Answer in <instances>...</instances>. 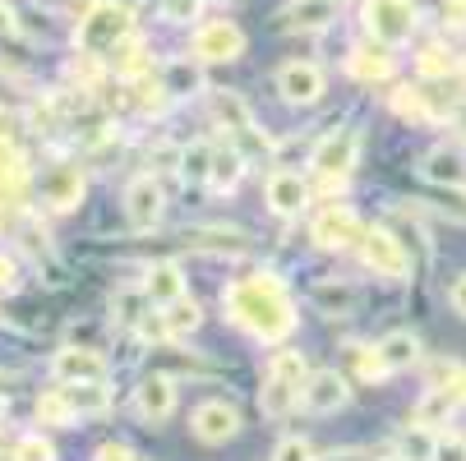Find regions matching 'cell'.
<instances>
[{"instance_id": "27", "label": "cell", "mask_w": 466, "mask_h": 461, "mask_svg": "<svg viewBox=\"0 0 466 461\" xmlns=\"http://www.w3.org/2000/svg\"><path fill=\"white\" fill-rule=\"evenodd\" d=\"M309 300H314L323 314H351L356 286H347V282H319V286L309 291Z\"/></svg>"}, {"instance_id": "23", "label": "cell", "mask_w": 466, "mask_h": 461, "mask_svg": "<svg viewBox=\"0 0 466 461\" xmlns=\"http://www.w3.org/2000/svg\"><path fill=\"white\" fill-rule=\"evenodd\" d=\"M162 318H167V333H171V342H176V337H189V333H198V323H204V309H198V300L180 296V300L162 305Z\"/></svg>"}, {"instance_id": "43", "label": "cell", "mask_w": 466, "mask_h": 461, "mask_svg": "<svg viewBox=\"0 0 466 461\" xmlns=\"http://www.w3.org/2000/svg\"><path fill=\"white\" fill-rule=\"evenodd\" d=\"M273 461H314V447L305 438H282L278 452H273Z\"/></svg>"}, {"instance_id": "24", "label": "cell", "mask_w": 466, "mask_h": 461, "mask_svg": "<svg viewBox=\"0 0 466 461\" xmlns=\"http://www.w3.org/2000/svg\"><path fill=\"white\" fill-rule=\"evenodd\" d=\"M240 175H245V153L218 148V153H213V175H208V185H213L218 194H227V189L240 185Z\"/></svg>"}, {"instance_id": "49", "label": "cell", "mask_w": 466, "mask_h": 461, "mask_svg": "<svg viewBox=\"0 0 466 461\" xmlns=\"http://www.w3.org/2000/svg\"><path fill=\"white\" fill-rule=\"evenodd\" d=\"M314 461H365L360 447H338V452H328V456H314Z\"/></svg>"}, {"instance_id": "51", "label": "cell", "mask_w": 466, "mask_h": 461, "mask_svg": "<svg viewBox=\"0 0 466 461\" xmlns=\"http://www.w3.org/2000/svg\"><path fill=\"white\" fill-rule=\"evenodd\" d=\"M379 461H411V456H402V452H392V456H379Z\"/></svg>"}, {"instance_id": "8", "label": "cell", "mask_w": 466, "mask_h": 461, "mask_svg": "<svg viewBox=\"0 0 466 461\" xmlns=\"http://www.w3.org/2000/svg\"><path fill=\"white\" fill-rule=\"evenodd\" d=\"M162 208H167V194L153 175H135L125 185V217L135 231H153L162 222Z\"/></svg>"}, {"instance_id": "44", "label": "cell", "mask_w": 466, "mask_h": 461, "mask_svg": "<svg viewBox=\"0 0 466 461\" xmlns=\"http://www.w3.org/2000/svg\"><path fill=\"white\" fill-rule=\"evenodd\" d=\"M0 291H19V263L15 258H5V254H0Z\"/></svg>"}, {"instance_id": "40", "label": "cell", "mask_w": 466, "mask_h": 461, "mask_svg": "<svg viewBox=\"0 0 466 461\" xmlns=\"http://www.w3.org/2000/svg\"><path fill=\"white\" fill-rule=\"evenodd\" d=\"M430 461H466V438L439 434V438L430 443Z\"/></svg>"}, {"instance_id": "47", "label": "cell", "mask_w": 466, "mask_h": 461, "mask_svg": "<svg viewBox=\"0 0 466 461\" xmlns=\"http://www.w3.org/2000/svg\"><path fill=\"white\" fill-rule=\"evenodd\" d=\"M448 296H452V309H457V314L466 318V273H461V277L452 282V291H448Z\"/></svg>"}, {"instance_id": "26", "label": "cell", "mask_w": 466, "mask_h": 461, "mask_svg": "<svg viewBox=\"0 0 466 461\" xmlns=\"http://www.w3.org/2000/svg\"><path fill=\"white\" fill-rule=\"evenodd\" d=\"M430 387H443L457 406H466V365L461 360H439L430 369Z\"/></svg>"}, {"instance_id": "2", "label": "cell", "mask_w": 466, "mask_h": 461, "mask_svg": "<svg viewBox=\"0 0 466 461\" xmlns=\"http://www.w3.org/2000/svg\"><path fill=\"white\" fill-rule=\"evenodd\" d=\"M129 28H135V10H129L125 0H93V5L79 15L75 46L84 55H106L129 37Z\"/></svg>"}, {"instance_id": "35", "label": "cell", "mask_w": 466, "mask_h": 461, "mask_svg": "<svg viewBox=\"0 0 466 461\" xmlns=\"http://www.w3.org/2000/svg\"><path fill=\"white\" fill-rule=\"evenodd\" d=\"M356 374H360L365 383H383L392 369H388V360H383L379 346H360V351H356Z\"/></svg>"}, {"instance_id": "9", "label": "cell", "mask_w": 466, "mask_h": 461, "mask_svg": "<svg viewBox=\"0 0 466 461\" xmlns=\"http://www.w3.org/2000/svg\"><path fill=\"white\" fill-rule=\"evenodd\" d=\"M189 434L198 443H208V447H222L240 434V411L231 402H204V406H194L189 416Z\"/></svg>"}, {"instance_id": "21", "label": "cell", "mask_w": 466, "mask_h": 461, "mask_svg": "<svg viewBox=\"0 0 466 461\" xmlns=\"http://www.w3.org/2000/svg\"><path fill=\"white\" fill-rule=\"evenodd\" d=\"M60 392H65V402L75 406L79 420H84V416H106V411H111V392H106L102 383H65Z\"/></svg>"}, {"instance_id": "5", "label": "cell", "mask_w": 466, "mask_h": 461, "mask_svg": "<svg viewBox=\"0 0 466 461\" xmlns=\"http://www.w3.org/2000/svg\"><path fill=\"white\" fill-rule=\"evenodd\" d=\"M356 162H360V129H332V135H323L309 153V166L323 180H347Z\"/></svg>"}, {"instance_id": "19", "label": "cell", "mask_w": 466, "mask_h": 461, "mask_svg": "<svg viewBox=\"0 0 466 461\" xmlns=\"http://www.w3.org/2000/svg\"><path fill=\"white\" fill-rule=\"evenodd\" d=\"M185 296V273L180 263H153L148 277H144V300L148 305H171Z\"/></svg>"}, {"instance_id": "31", "label": "cell", "mask_w": 466, "mask_h": 461, "mask_svg": "<svg viewBox=\"0 0 466 461\" xmlns=\"http://www.w3.org/2000/svg\"><path fill=\"white\" fill-rule=\"evenodd\" d=\"M332 5H338V0H305V5H296L291 10V24L296 28H328V19H332Z\"/></svg>"}, {"instance_id": "7", "label": "cell", "mask_w": 466, "mask_h": 461, "mask_svg": "<svg viewBox=\"0 0 466 461\" xmlns=\"http://www.w3.org/2000/svg\"><path fill=\"white\" fill-rule=\"evenodd\" d=\"M309 236H314L319 249H351V245H360L365 226H360V217H356L347 204H332V208H323V213L314 217Z\"/></svg>"}, {"instance_id": "22", "label": "cell", "mask_w": 466, "mask_h": 461, "mask_svg": "<svg viewBox=\"0 0 466 461\" xmlns=\"http://www.w3.org/2000/svg\"><path fill=\"white\" fill-rule=\"evenodd\" d=\"M379 351H383V360H388V369H392V374H397V369L420 365V337H416V333H407V327L388 333V337L379 342Z\"/></svg>"}, {"instance_id": "42", "label": "cell", "mask_w": 466, "mask_h": 461, "mask_svg": "<svg viewBox=\"0 0 466 461\" xmlns=\"http://www.w3.org/2000/svg\"><path fill=\"white\" fill-rule=\"evenodd\" d=\"M198 5H204V0H162V15L171 24H189V19H198Z\"/></svg>"}, {"instance_id": "50", "label": "cell", "mask_w": 466, "mask_h": 461, "mask_svg": "<svg viewBox=\"0 0 466 461\" xmlns=\"http://www.w3.org/2000/svg\"><path fill=\"white\" fill-rule=\"evenodd\" d=\"M10 416V397H0V420H5Z\"/></svg>"}, {"instance_id": "29", "label": "cell", "mask_w": 466, "mask_h": 461, "mask_svg": "<svg viewBox=\"0 0 466 461\" xmlns=\"http://www.w3.org/2000/svg\"><path fill=\"white\" fill-rule=\"evenodd\" d=\"M452 411H457V402L448 397V392H443V387H430L425 402L416 406V425H420V429H434V425H443Z\"/></svg>"}, {"instance_id": "12", "label": "cell", "mask_w": 466, "mask_h": 461, "mask_svg": "<svg viewBox=\"0 0 466 461\" xmlns=\"http://www.w3.org/2000/svg\"><path fill=\"white\" fill-rule=\"evenodd\" d=\"M278 93L291 106H309V102L323 97V70H319V65H309V60H291V65H282V70H278Z\"/></svg>"}, {"instance_id": "34", "label": "cell", "mask_w": 466, "mask_h": 461, "mask_svg": "<svg viewBox=\"0 0 466 461\" xmlns=\"http://www.w3.org/2000/svg\"><path fill=\"white\" fill-rule=\"evenodd\" d=\"M116 51H120V60H116V70H120V79H139V75L148 70V60H144L148 51H144L139 42H129V37H125V42H120Z\"/></svg>"}, {"instance_id": "16", "label": "cell", "mask_w": 466, "mask_h": 461, "mask_svg": "<svg viewBox=\"0 0 466 461\" xmlns=\"http://www.w3.org/2000/svg\"><path fill=\"white\" fill-rule=\"evenodd\" d=\"M213 115L231 129L236 139H249L254 148H268V139H258V129H254V115H249V106L236 97V93H218L213 97Z\"/></svg>"}, {"instance_id": "20", "label": "cell", "mask_w": 466, "mask_h": 461, "mask_svg": "<svg viewBox=\"0 0 466 461\" xmlns=\"http://www.w3.org/2000/svg\"><path fill=\"white\" fill-rule=\"evenodd\" d=\"M420 175L430 185H452V189H466V157L457 148H434L425 162H420Z\"/></svg>"}, {"instance_id": "3", "label": "cell", "mask_w": 466, "mask_h": 461, "mask_svg": "<svg viewBox=\"0 0 466 461\" xmlns=\"http://www.w3.org/2000/svg\"><path fill=\"white\" fill-rule=\"evenodd\" d=\"M365 28L383 46H402L416 33V0H365Z\"/></svg>"}, {"instance_id": "18", "label": "cell", "mask_w": 466, "mask_h": 461, "mask_svg": "<svg viewBox=\"0 0 466 461\" xmlns=\"http://www.w3.org/2000/svg\"><path fill=\"white\" fill-rule=\"evenodd\" d=\"M347 70H351V79H360V84H388V79H392V55H388L383 42H379V46H356V51L347 55Z\"/></svg>"}, {"instance_id": "17", "label": "cell", "mask_w": 466, "mask_h": 461, "mask_svg": "<svg viewBox=\"0 0 466 461\" xmlns=\"http://www.w3.org/2000/svg\"><path fill=\"white\" fill-rule=\"evenodd\" d=\"M300 387H305V383H296V378L268 374V378H263V392H258V406H263V416H273V420L291 416V411L300 406Z\"/></svg>"}, {"instance_id": "48", "label": "cell", "mask_w": 466, "mask_h": 461, "mask_svg": "<svg viewBox=\"0 0 466 461\" xmlns=\"http://www.w3.org/2000/svg\"><path fill=\"white\" fill-rule=\"evenodd\" d=\"M19 33V19H15V10L10 5H0V37H15Z\"/></svg>"}, {"instance_id": "46", "label": "cell", "mask_w": 466, "mask_h": 461, "mask_svg": "<svg viewBox=\"0 0 466 461\" xmlns=\"http://www.w3.org/2000/svg\"><path fill=\"white\" fill-rule=\"evenodd\" d=\"M443 19L457 24V28H466V0H443Z\"/></svg>"}, {"instance_id": "15", "label": "cell", "mask_w": 466, "mask_h": 461, "mask_svg": "<svg viewBox=\"0 0 466 461\" xmlns=\"http://www.w3.org/2000/svg\"><path fill=\"white\" fill-rule=\"evenodd\" d=\"M42 199H46V208H56V213H70V208L84 199V175H79V166L51 171V175L42 180Z\"/></svg>"}, {"instance_id": "13", "label": "cell", "mask_w": 466, "mask_h": 461, "mask_svg": "<svg viewBox=\"0 0 466 461\" xmlns=\"http://www.w3.org/2000/svg\"><path fill=\"white\" fill-rule=\"evenodd\" d=\"M135 411H139V420L162 425V420L176 411V383H171L167 374H148V378L135 387Z\"/></svg>"}, {"instance_id": "1", "label": "cell", "mask_w": 466, "mask_h": 461, "mask_svg": "<svg viewBox=\"0 0 466 461\" xmlns=\"http://www.w3.org/2000/svg\"><path fill=\"white\" fill-rule=\"evenodd\" d=\"M222 309L236 327H245L258 342H287L296 333V318H300L287 282L273 273H254V277L231 282L222 291Z\"/></svg>"}, {"instance_id": "36", "label": "cell", "mask_w": 466, "mask_h": 461, "mask_svg": "<svg viewBox=\"0 0 466 461\" xmlns=\"http://www.w3.org/2000/svg\"><path fill=\"white\" fill-rule=\"evenodd\" d=\"M452 70H457V55H452V51H443V46L420 51V75H425V79H443V75H452Z\"/></svg>"}, {"instance_id": "39", "label": "cell", "mask_w": 466, "mask_h": 461, "mask_svg": "<svg viewBox=\"0 0 466 461\" xmlns=\"http://www.w3.org/2000/svg\"><path fill=\"white\" fill-rule=\"evenodd\" d=\"M15 461H56V447H51L42 434H28V438H19Z\"/></svg>"}, {"instance_id": "33", "label": "cell", "mask_w": 466, "mask_h": 461, "mask_svg": "<svg viewBox=\"0 0 466 461\" xmlns=\"http://www.w3.org/2000/svg\"><path fill=\"white\" fill-rule=\"evenodd\" d=\"M129 84H135V106H139V111H162V106L171 102V88H167L162 79H157V84H153V79H129Z\"/></svg>"}, {"instance_id": "14", "label": "cell", "mask_w": 466, "mask_h": 461, "mask_svg": "<svg viewBox=\"0 0 466 461\" xmlns=\"http://www.w3.org/2000/svg\"><path fill=\"white\" fill-rule=\"evenodd\" d=\"M305 204H309V185L296 171H273L268 175V208L278 217H300Z\"/></svg>"}, {"instance_id": "52", "label": "cell", "mask_w": 466, "mask_h": 461, "mask_svg": "<svg viewBox=\"0 0 466 461\" xmlns=\"http://www.w3.org/2000/svg\"><path fill=\"white\" fill-rule=\"evenodd\" d=\"M37 5H46V10H56V5H65V0H37Z\"/></svg>"}, {"instance_id": "6", "label": "cell", "mask_w": 466, "mask_h": 461, "mask_svg": "<svg viewBox=\"0 0 466 461\" xmlns=\"http://www.w3.org/2000/svg\"><path fill=\"white\" fill-rule=\"evenodd\" d=\"M347 402H351V387H347V378L338 369H314L305 378V387H300V406L309 416H338Z\"/></svg>"}, {"instance_id": "32", "label": "cell", "mask_w": 466, "mask_h": 461, "mask_svg": "<svg viewBox=\"0 0 466 461\" xmlns=\"http://www.w3.org/2000/svg\"><path fill=\"white\" fill-rule=\"evenodd\" d=\"M162 84L171 88V97H180V93H194V88L204 84V79H198V65H189V60H171Z\"/></svg>"}, {"instance_id": "38", "label": "cell", "mask_w": 466, "mask_h": 461, "mask_svg": "<svg viewBox=\"0 0 466 461\" xmlns=\"http://www.w3.org/2000/svg\"><path fill=\"white\" fill-rule=\"evenodd\" d=\"M392 111L402 115V120H430V106H425V97H420V93H411V88L392 93Z\"/></svg>"}, {"instance_id": "11", "label": "cell", "mask_w": 466, "mask_h": 461, "mask_svg": "<svg viewBox=\"0 0 466 461\" xmlns=\"http://www.w3.org/2000/svg\"><path fill=\"white\" fill-rule=\"evenodd\" d=\"M51 378L56 383H102L106 378V360L88 346H60L51 356Z\"/></svg>"}, {"instance_id": "37", "label": "cell", "mask_w": 466, "mask_h": 461, "mask_svg": "<svg viewBox=\"0 0 466 461\" xmlns=\"http://www.w3.org/2000/svg\"><path fill=\"white\" fill-rule=\"evenodd\" d=\"M268 374H282V378L305 383V378H309V365H305V356H300V351H278V356H273V365H268Z\"/></svg>"}, {"instance_id": "28", "label": "cell", "mask_w": 466, "mask_h": 461, "mask_svg": "<svg viewBox=\"0 0 466 461\" xmlns=\"http://www.w3.org/2000/svg\"><path fill=\"white\" fill-rule=\"evenodd\" d=\"M213 144H189L185 153H180V175L189 180V185H208V175H213Z\"/></svg>"}, {"instance_id": "10", "label": "cell", "mask_w": 466, "mask_h": 461, "mask_svg": "<svg viewBox=\"0 0 466 461\" xmlns=\"http://www.w3.org/2000/svg\"><path fill=\"white\" fill-rule=\"evenodd\" d=\"M245 55V33L227 19L218 24H204L194 33V60H204V65H227V60H240Z\"/></svg>"}, {"instance_id": "25", "label": "cell", "mask_w": 466, "mask_h": 461, "mask_svg": "<svg viewBox=\"0 0 466 461\" xmlns=\"http://www.w3.org/2000/svg\"><path fill=\"white\" fill-rule=\"evenodd\" d=\"M37 420L51 425V429H75V425H79L75 406L65 402V392H60V387H56V392H42V397H37Z\"/></svg>"}, {"instance_id": "45", "label": "cell", "mask_w": 466, "mask_h": 461, "mask_svg": "<svg viewBox=\"0 0 466 461\" xmlns=\"http://www.w3.org/2000/svg\"><path fill=\"white\" fill-rule=\"evenodd\" d=\"M97 461H135V452L125 443H106V447H97Z\"/></svg>"}, {"instance_id": "4", "label": "cell", "mask_w": 466, "mask_h": 461, "mask_svg": "<svg viewBox=\"0 0 466 461\" xmlns=\"http://www.w3.org/2000/svg\"><path fill=\"white\" fill-rule=\"evenodd\" d=\"M360 258H365V268H374V277L402 282V277L411 273L407 240H397L388 226H365V236H360Z\"/></svg>"}, {"instance_id": "41", "label": "cell", "mask_w": 466, "mask_h": 461, "mask_svg": "<svg viewBox=\"0 0 466 461\" xmlns=\"http://www.w3.org/2000/svg\"><path fill=\"white\" fill-rule=\"evenodd\" d=\"M19 236H24V249L42 263V258H51V245H46V231L33 222V217H24V226H19Z\"/></svg>"}, {"instance_id": "30", "label": "cell", "mask_w": 466, "mask_h": 461, "mask_svg": "<svg viewBox=\"0 0 466 461\" xmlns=\"http://www.w3.org/2000/svg\"><path fill=\"white\" fill-rule=\"evenodd\" d=\"M24 175H28L24 153H19L15 144L0 139V194H5V189H19V185H24Z\"/></svg>"}]
</instances>
